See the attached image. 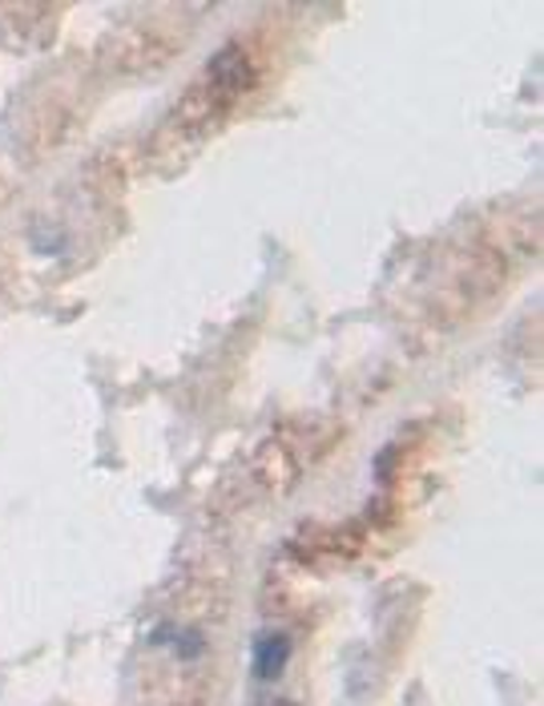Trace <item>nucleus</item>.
Wrapping results in <instances>:
<instances>
[{
    "label": "nucleus",
    "mask_w": 544,
    "mask_h": 706,
    "mask_svg": "<svg viewBox=\"0 0 544 706\" xmlns=\"http://www.w3.org/2000/svg\"><path fill=\"white\" fill-rule=\"evenodd\" d=\"M286 658H291V642H286L283 634H266V638L254 646V674H259V678H279Z\"/></svg>",
    "instance_id": "obj_1"
},
{
    "label": "nucleus",
    "mask_w": 544,
    "mask_h": 706,
    "mask_svg": "<svg viewBox=\"0 0 544 706\" xmlns=\"http://www.w3.org/2000/svg\"><path fill=\"white\" fill-rule=\"evenodd\" d=\"M259 706H295V703H286V698H266V703H259Z\"/></svg>",
    "instance_id": "obj_2"
}]
</instances>
